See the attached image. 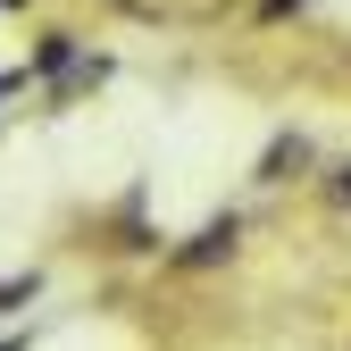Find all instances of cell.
Returning a JSON list of instances; mask_svg holds the SVG:
<instances>
[{"label": "cell", "mask_w": 351, "mask_h": 351, "mask_svg": "<svg viewBox=\"0 0 351 351\" xmlns=\"http://www.w3.org/2000/svg\"><path fill=\"white\" fill-rule=\"evenodd\" d=\"M234 243H243L234 217H209V226H201L184 251H176V268H217V259H234Z\"/></svg>", "instance_id": "cell-1"}, {"label": "cell", "mask_w": 351, "mask_h": 351, "mask_svg": "<svg viewBox=\"0 0 351 351\" xmlns=\"http://www.w3.org/2000/svg\"><path fill=\"white\" fill-rule=\"evenodd\" d=\"M301 167H310V134H276L268 151H259V184H293Z\"/></svg>", "instance_id": "cell-2"}, {"label": "cell", "mask_w": 351, "mask_h": 351, "mask_svg": "<svg viewBox=\"0 0 351 351\" xmlns=\"http://www.w3.org/2000/svg\"><path fill=\"white\" fill-rule=\"evenodd\" d=\"M75 67V34H42L34 42V75H67Z\"/></svg>", "instance_id": "cell-3"}, {"label": "cell", "mask_w": 351, "mask_h": 351, "mask_svg": "<svg viewBox=\"0 0 351 351\" xmlns=\"http://www.w3.org/2000/svg\"><path fill=\"white\" fill-rule=\"evenodd\" d=\"M93 84H109V59H75V67L59 75V101H75V93H93Z\"/></svg>", "instance_id": "cell-4"}, {"label": "cell", "mask_w": 351, "mask_h": 351, "mask_svg": "<svg viewBox=\"0 0 351 351\" xmlns=\"http://www.w3.org/2000/svg\"><path fill=\"white\" fill-rule=\"evenodd\" d=\"M17 301H34V276H0V310H17Z\"/></svg>", "instance_id": "cell-5"}, {"label": "cell", "mask_w": 351, "mask_h": 351, "mask_svg": "<svg viewBox=\"0 0 351 351\" xmlns=\"http://www.w3.org/2000/svg\"><path fill=\"white\" fill-rule=\"evenodd\" d=\"M25 75H34V67H0V101H9V93H25Z\"/></svg>", "instance_id": "cell-6"}, {"label": "cell", "mask_w": 351, "mask_h": 351, "mask_svg": "<svg viewBox=\"0 0 351 351\" xmlns=\"http://www.w3.org/2000/svg\"><path fill=\"white\" fill-rule=\"evenodd\" d=\"M326 193H335V201H343V209H351V159H343V167H335V184H326Z\"/></svg>", "instance_id": "cell-7"}, {"label": "cell", "mask_w": 351, "mask_h": 351, "mask_svg": "<svg viewBox=\"0 0 351 351\" xmlns=\"http://www.w3.org/2000/svg\"><path fill=\"white\" fill-rule=\"evenodd\" d=\"M301 9V0H259V17H293Z\"/></svg>", "instance_id": "cell-8"}, {"label": "cell", "mask_w": 351, "mask_h": 351, "mask_svg": "<svg viewBox=\"0 0 351 351\" xmlns=\"http://www.w3.org/2000/svg\"><path fill=\"white\" fill-rule=\"evenodd\" d=\"M0 9H25V0H0Z\"/></svg>", "instance_id": "cell-9"}]
</instances>
